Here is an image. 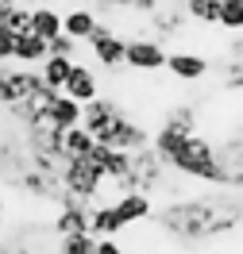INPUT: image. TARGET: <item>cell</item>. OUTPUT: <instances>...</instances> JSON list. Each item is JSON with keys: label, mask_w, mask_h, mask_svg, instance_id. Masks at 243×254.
Returning <instances> with one entry per match:
<instances>
[{"label": "cell", "mask_w": 243, "mask_h": 254, "mask_svg": "<svg viewBox=\"0 0 243 254\" xmlns=\"http://www.w3.org/2000/svg\"><path fill=\"white\" fill-rule=\"evenodd\" d=\"M240 223H243V200H232L224 192L174 196L159 212V227L178 243H212V239L236 231Z\"/></svg>", "instance_id": "cell-1"}, {"label": "cell", "mask_w": 243, "mask_h": 254, "mask_svg": "<svg viewBox=\"0 0 243 254\" xmlns=\"http://www.w3.org/2000/svg\"><path fill=\"white\" fill-rule=\"evenodd\" d=\"M166 170L189 177V181L224 185V170H220V158H216V143H212L209 135H201V131H193V135L181 143V150L166 162Z\"/></svg>", "instance_id": "cell-2"}, {"label": "cell", "mask_w": 243, "mask_h": 254, "mask_svg": "<svg viewBox=\"0 0 243 254\" xmlns=\"http://www.w3.org/2000/svg\"><path fill=\"white\" fill-rule=\"evenodd\" d=\"M100 189H104V177L97 174V166L89 158H66L58 166V204H66V200L93 204V200H100Z\"/></svg>", "instance_id": "cell-3"}, {"label": "cell", "mask_w": 243, "mask_h": 254, "mask_svg": "<svg viewBox=\"0 0 243 254\" xmlns=\"http://www.w3.org/2000/svg\"><path fill=\"white\" fill-rule=\"evenodd\" d=\"M47 85L39 77V65H8L0 62V108H12L23 96L43 93Z\"/></svg>", "instance_id": "cell-4"}, {"label": "cell", "mask_w": 243, "mask_h": 254, "mask_svg": "<svg viewBox=\"0 0 243 254\" xmlns=\"http://www.w3.org/2000/svg\"><path fill=\"white\" fill-rule=\"evenodd\" d=\"M124 35L112 31L108 23H97V31L85 39V47H89V54H93V62L100 65V69H120L124 65Z\"/></svg>", "instance_id": "cell-5"}, {"label": "cell", "mask_w": 243, "mask_h": 254, "mask_svg": "<svg viewBox=\"0 0 243 254\" xmlns=\"http://www.w3.org/2000/svg\"><path fill=\"white\" fill-rule=\"evenodd\" d=\"M124 65L135 73H155L166 65V47L159 39H128L124 43Z\"/></svg>", "instance_id": "cell-6"}, {"label": "cell", "mask_w": 243, "mask_h": 254, "mask_svg": "<svg viewBox=\"0 0 243 254\" xmlns=\"http://www.w3.org/2000/svg\"><path fill=\"white\" fill-rule=\"evenodd\" d=\"M162 69L178 81H201V77H209V58L193 54V50H166V65Z\"/></svg>", "instance_id": "cell-7"}, {"label": "cell", "mask_w": 243, "mask_h": 254, "mask_svg": "<svg viewBox=\"0 0 243 254\" xmlns=\"http://www.w3.org/2000/svg\"><path fill=\"white\" fill-rule=\"evenodd\" d=\"M62 93L74 96L78 104L93 100V96H100V73L93 65H85V62H74V69H70V77H66V85H62Z\"/></svg>", "instance_id": "cell-8"}, {"label": "cell", "mask_w": 243, "mask_h": 254, "mask_svg": "<svg viewBox=\"0 0 243 254\" xmlns=\"http://www.w3.org/2000/svg\"><path fill=\"white\" fill-rule=\"evenodd\" d=\"M124 231V220L116 212L112 200H93L89 204V235L93 239H120Z\"/></svg>", "instance_id": "cell-9"}, {"label": "cell", "mask_w": 243, "mask_h": 254, "mask_svg": "<svg viewBox=\"0 0 243 254\" xmlns=\"http://www.w3.org/2000/svg\"><path fill=\"white\" fill-rule=\"evenodd\" d=\"M116 212H120V220H124V227H135V223H147L151 216H155V204H151V192H120L112 200Z\"/></svg>", "instance_id": "cell-10"}, {"label": "cell", "mask_w": 243, "mask_h": 254, "mask_svg": "<svg viewBox=\"0 0 243 254\" xmlns=\"http://www.w3.org/2000/svg\"><path fill=\"white\" fill-rule=\"evenodd\" d=\"M54 235H81V231H89V204L85 200H66L58 208V216H54Z\"/></svg>", "instance_id": "cell-11"}, {"label": "cell", "mask_w": 243, "mask_h": 254, "mask_svg": "<svg viewBox=\"0 0 243 254\" xmlns=\"http://www.w3.org/2000/svg\"><path fill=\"white\" fill-rule=\"evenodd\" d=\"M151 27H155V39H178L181 31H185V23H189V16L181 12V4H162V8H155L151 12Z\"/></svg>", "instance_id": "cell-12"}, {"label": "cell", "mask_w": 243, "mask_h": 254, "mask_svg": "<svg viewBox=\"0 0 243 254\" xmlns=\"http://www.w3.org/2000/svg\"><path fill=\"white\" fill-rule=\"evenodd\" d=\"M97 8H85V4H78V8H66L62 12V35H70V39H78V43H85L89 35L97 31Z\"/></svg>", "instance_id": "cell-13"}, {"label": "cell", "mask_w": 243, "mask_h": 254, "mask_svg": "<svg viewBox=\"0 0 243 254\" xmlns=\"http://www.w3.org/2000/svg\"><path fill=\"white\" fill-rule=\"evenodd\" d=\"M43 124L58 127V131H66V127H74V124H81V104L74 100V96L58 93V96L47 104V108H43Z\"/></svg>", "instance_id": "cell-14"}, {"label": "cell", "mask_w": 243, "mask_h": 254, "mask_svg": "<svg viewBox=\"0 0 243 254\" xmlns=\"http://www.w3.org/2000/svg\"><path fill=\"white\" fill-rule=\"evenodd\" d=\"M93 143H97V139H93V135H89L81 124L58 131V154H62V162H66V158H85V154L93 150Z\"/></svg>", "instance_id": "cell-15"}, {"label": "cell", "mask_w": 243, "mask_h": 254, "mask_svg": "<svg viewBox=\"0 0 243 254\" xmlns=\"http://www.w3.org/2000/svg\"><path fill=\"white\" fill-rule=\"evenodd\" d=\"M43 58H47V39H39L35 31L16 35V47H12V62H19V65H39Z\"/></svg>", "instance_id": "cell-16"}, {"label": "cell", "mask_w": 243, "mask_h": 254, "mask_svg": "<svg viewBox=\"0 0 243 254\" xmlns=\"http://www.w3.org/2000/svg\"><path fill=\"white\" fill-rule=\"evenodd\" d=\"M189 139V131H181V127H170V124H162L155 135H151V150L159 154L162 162H170L174 154L181 150V143Z\"/></svg>", "instance_id": "cell-17"}, {"label": "cell", "mask_w": 243, "mask_h": 254, "mask_svg": "<svg viewBox=\"0 0 243 254\" xmlns=\"http://www.w3.org/2000/svg\"><path fill=\"white\" fill-rule=\"evenodd\" d=\"M31 31L50 43L54 35H62V12L54 4H35L31 8Z\"/></svg>", "instance_id": "cell-18"}, {"label": "cell", "mask_w": 243, "mask_h": 254, "mask_svg": "<svg viewBox=\"0 0 243 254\" xmlns=\"http://www.w3.org/2000/svg\"><path fill=\"white\" fill-rule=\"evenodd\" d=\"M74 62H78V58H54V54H47V58L39 62L43 85H47V89H62L66 77H70V69H74Z\"/></svg>", "instance_id": "cell-19"}, {"label": "cell", "mask_w": 243, "mask_h": 254, "mask_svg": "<svg viewBox=\"0 0 243 254\" xmlns=\"http://www.w3.org/2000/svg\"><path fill=\"white\" fill-rule=\"evenodd\" d=\"M181 12L193 19V23L216 27L220 23V0H181Z\"/></svg>", "instance_id": "cell-20"}, {"label": "cell", "mask_w": 243, "mask_h": 254, "mask_svg": "<svg viewBox=\"0 0 243 254\" xmlns=\"http://www.w3.org/2000/svg\"><path fill=\"white\" fill-rule=\"evenodd\" d=\"M54 254H97V239L89 235V231H81V235H62L58 247H54Z\"/></svg>", "instance_id": "cell-21"}, {"label": "cell", "mask_w": 243, "mask_h": 254, "mask_svg": "<svg viewBox=\"0 0 243 254\" xmlns=\"http://www.w3.org/2000/svg\"><path fill=\"white\" fill-rule=\"evenodd\" d=\"M197 120H201V116H197L193 104H174V108L166 112V120H162V124L181 127V131H189V135H193V131H197Z\"/></svg>", "instance_id": "cell-22"}, {"label": "cell", "mask_w": 243, "mask_h": 254, "mask_svg": "<svg viewBox=\"0 0 243 254\" xmlns=\"http://www.w3.org/2000/svg\"><path fill=\"white\" fill-rule=\"evenodd\" d=\"M224 31H243V0H220V23Z\"/></svg>", "instance_id": "cell-23"}, {"label": "cell", "mask_w": 243, "mask_h": 254, "mask_svg": "<svg viewBox=\"0 0 243 254\" xmlns=\"http://www.w3.org/2000/svg\"><path fill=\"white\" fill-rule=\"evenodd\" d=\"M78 50H81V43L70 39V35H54L47 43V54H54V58H78Z\"/></svg>", "instance_id": "cell-24"}, {"label": "cell", "mask_w": 243, "mask_h": 254, "mask_svg": "<svg viewBox=\"0 0 243 254\" xmlns=\"http://www.w3.org/2000/svg\"><path fill=\"white\" fill-rule=\"evenodd\" d=\"M4 27H8L12 35H23V31H31V8H27V4H19L16 12L8 16V23H4Z\"/></svg>", "instance_id": "cell-25"}, {"label": "cell", "mask_w": 243, "mask_h": 254, "mask_svg": "<svg viewBox=\"0 0 243 254\" xmlns=\"http://www.w3.org/2000/svg\"><path fill=\"white\" fill-rule=\"evenodd\" d=\"M12 47H16V35L0 27V62H12Z\"/></svg>", "instance_id": "cell-26"}, {"label": "cell", "mask_w": 243, "mask_h": 254, "mask_svg": "<svg viewBox=\"0 0 243 254\" xmlns=\"http://www.w3.org/2000/svg\"><path fill=\"white\" fill-rule=\"evenodd\" d=\"M162 4H170V0H131V12L151 16V12H155V8H162Z\"/></svg>", "instance_id": "cell-27"}, {"label": "cell", "mask_w": 243, "mask_h": 254, "mask_svg": "<svg viewBox=\"0 0 243 254\" xmlns=\"http://www.w3.org/2000/svg\"><path fill=\"white\" fill-rule=\"evenodd\" d=\"M97 254H128L120 239H97Z\"/></svg>", "instance_id": "cell-28"}, {"label": "cell", "mask_w": 243, "mask_h": 254, "mask_svg": "<svg viewBox=\"0 0 243 254\" xmlns=\"http://www.w3.org/2000/svg\"><path fill=\"white\" fill-rule=\"evenodd\" d=\"M228 54H232V62H243V31H236V39L228 43Z\"/></svg>", "instance_id": "cell-29"}, {"label": "cell", "mask_w": 243, "mask_h": 254, "mask_svg": "<svg viewBox=\"0 0 243 254\" xmlns=\"http://www.w3.org/2000/svg\"><path fill=\"white\" fill-rule=\"evenodd\" d=\"M16 8H19V0H0V27L8 23V16H12Z\"/></svg>", "instance_id": "cell-30"}, {"label": "cell", "mask_w": 243, "mask_h": 254, "mask_svg": "<svg viewBox=\"0 0 243 254\" xmlns=\"http://www.w3.org/2000/svg\"><path fill=\"white\" fill-rule=\"evenodd\" d=\"M19 4H27V8H35V4H47V0H19Z\"/></svg>", "instance_id": "cell-31"}, {"label": "cell", "mask_w": 243, "mask_h": 254, "mask_svg": "<svg viewBox=\"0 0 243 254\" xmlns=\"http://www.w3.org/2000/svg\"><path fill=\"white\" fill-rule=\"evenodd\" d=\"M93 4H97V8H104V4H108V8H112V0H93Z\"/></svg>", "instance_id": "cell-32"}, {"label": "cell", "mask_w": 243, "mask_h": 254, "mask_svg": "<svg viewBox=\"0 0 243 254\" xmlns=\"http://www.w3.org/2000/svg\"><path fill=\"white\" fill-rule=\"evenodd\" d=\"M0 251H8V247H4V231H0Z\"/></svg>", "instance_id": "cell-33"}, {"label": "cell", "mask_w": 243, "mask_h": 254, "mask_svg": "<svg viewBox=\"0 0 243 254\" xmlns=\"http://www.w3.org/2000/svg\"><path fill=\"white\" fill-rule=\"evenodd\" d=\"M236 189H240V196H243V181H240V185H236Z\"/></svg>", "instance_id": "cell-34"}]
</instances>
